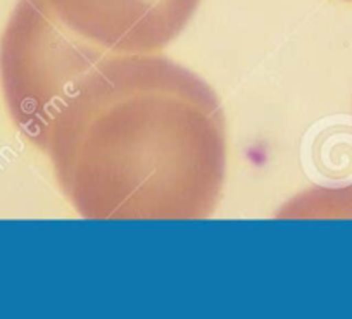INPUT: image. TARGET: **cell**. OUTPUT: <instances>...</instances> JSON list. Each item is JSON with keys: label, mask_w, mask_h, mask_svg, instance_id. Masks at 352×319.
Returning a JSON list of instances; mask_svg holds the SVG:
<instances>
[{"label": "cell", "mask_w": 352, "mask_h": 319, "mask_svg": "<svg viewBox=\"0 0 352 319\" xmlns=\"http://www.w3.org/2000/svg\"><path fill=\"white\" fill-rule=\"evenodd\" d=\"M45 152L81 218L199 221L214 214L225 185V114L187 67L116 54L64 105Z\"/></svg>", "instance_id": "6da1fadb"}, {"label": "cell", "mask_w": 352, "mask_h": 319, "mask_svg": "<svg viewBox=\"0 0 352 319\" xmlns=\"http://www.w3.org/2000/svg\"><path fill=\"white\" fill-rule=\"evenodd\" d=\"M113 56L60 21L47 0H19L0 38V85L12 123L45 152L64 105Z\"/></svg>", "instance_id": "7a4b0ae2"}, {"label": "cell", "mask_w": 352, "mask_h": 319, "mask_svg": "<svg viewBox=\"0 0 352 319\" xmlns=\"http://www.w3.org/2000/svg\"><path fill=\"white\" fill-rule=\"evenodd\" d=\"M60 21L113 54L148 56L168 47L201 0H47Z\"/></svg>", "instance_id": "3957f363"}]
</instances>
